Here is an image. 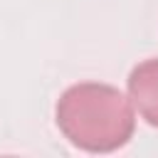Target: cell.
<instances>
[{
  "instance_id": "6da1fadb",
  "label": "cell",
  "mask_w": 158,
  "mask_h": 158,
  "mask_svg": "<svg viewBox=\"0 0 158 158\" xmlns=\"http://www.w3.org/2000/svg\"><path fill=\"white\" fill-rule=\"evenodd\" d=\"M62 136L89 153H111L126 146L136 128L133 104L116 86L81 81L69 86L54 109Z\"/></svg>"
},
{
  "instance_id": "7a4b0ae2",
  "label": "cell",
  "mask_w": 158,
  "mask_h": 158,
  "mask_svg": "<svg viewBox=\"0 0 158 158\" xmlns=\"http://www.w3.org/2000/svg\"><path fill=\"white\" fill-rule=\"evenodd\" d=\"M128 99L141 118L158 128V59H146L131 69Z\"/></svg>"
}]
</instances>
